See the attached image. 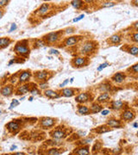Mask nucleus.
Segmentation results:
<instances>
[{
    "mask_svg": "<svg viewBox=\"0 0 138 155\" xmlns=\"http://www.w3.org/2000/svg\"><path fill=\"white\" fill-rule=\"evenodd\" d=\"M111 131V128L108 127L107 125H104V126H100L98 128H97L95 129V132L98 134H104V133H107Z\"/></svg>",
    "mask_w": 138,
    "mask_h": 155,
    "instance_id": "nucleus-33",
    "label": "nucleus"
},
{
    "mask_svg": "<svg viewBox=\"0 0 138 155\" xmlns=\"http://www.w3.org/2000/svg\"><path fill=\"white\" fill-rule=\"evenodd\" d=\"M69 155H76V154H73V153H71V154H69Z\"/></svg>",
    "mask_w": 138,
    "mask_h": 155,
    "instance_id": "nucleus-60",
    "label": "nucleus"
},
{
    "mask_svg": "<svg viewBox=\"0 0 138 155\" xmlns=\"http://www.w3.org/2000/svg\"><path fill=\"white\" fill-rule=\"evenodd\" d=\"M103 110V107L100 104L98 103H92L91 107H90V110H91V114H96V113H98L100 111H102Z\"/></svg>",
    "mask_w": 138,
    "mask_h": 155,
    "instance_id": "nucleus-25",
    "label": "nucleus"
},
{
    "mask_svg": "<svg viewBox=\"0 0 138 155\" xmlns=\"http://www.w3.org/2000/svg\"><path fill=\"white\" fill-rule=\"evenodd\" d=\"M49 74H50V72L46 70L37 71L36 72H34V78H35L36 81L38 83L46 82L49 79Z\"/></svg>",
    "mask_w": 138,
    "mask_h": 155,
    "instance_id": "nucleus-6",
    "label": "nucleus"
},
{
    "mask_svg": "<svg viewBox=\"0 0 138 155\" xmlns=\"http://www.w3.org/2000/svg\"><path fill=\"white\" fill-rule=\"evenodd\" d=\"M136 102V104L138 105V96L135 98V100H134V103H135Z\"/></svg>",
    "mask_w": 138,
    "mask_h": 155,
    "instance_id": "nucleus-54",
    "label": "nucleus"
},
{
    "mask_svg": "<svg viewBox=\"0 0 138 155\" xmlns=\"http://www.w3.org/2000/svg\"><path fill=\"white\" fill-rule=\"evenodd\" d=\"M74 30H75V29H74V28L70 27V28L66 29L64 30V33H65V34H73V33L74 32Z\"/></svg>",
    "mask_w": 138,
    "mask_h": 155,
    "instance_id": "nucleus-44",
    "label": "nucleus"
},
{
    "mask_svg": "<svg viewBox=\"0 0 138 155\" xmlns=\"http://www.w3.org/2000/svg\"><path fill=\"white\" fill-rule=\"evenodd\" d=\"M17 105H19V101H18V100H17V99H13V100H12V102H11V104L10 109L11 110V109H13V108L17 107Z\"/></svg>",
    "mask_w": 138,
    "mask_h": 155,
    "instance_id": "nucleus-40",
    "label": "nucleus"
},
{
    "mask_svg": "<svg viewBox=\"0 0 138 155\" xmlns=\"http://www.w3.org/2000/svg\"><path fill=\"white\" fill-rule=\"evenodd\" d=\"M11 43V40L9 37H2L0 38V48L4 49L7 47Z\"/></svg>",
    "mask_w": 138,
    "mask_h": 155,
    "instance_id": "nucleus-28",
    "label": "nucleus"
},
{
    "mask_svg": "<svg viewBox=\"0 0 138 155\" xmlns=\"http://www.w3.org/2000/svg\"><path fill=\"white\" fill-rule=\"evenodd\" d=\"M74 152L77 155H90V151L88 146H80L78 149H75Z\"/></svg>",
    "mask_w": 138,
    "mask_h": 155,
    "instance_id": "nucleus-26",
    "label": "nucleus"
},
{
    "mask_svg": "<svg viewBox=\"0 0 138 155\" xmlns=\"http://www.w3.org/2000/svg\"><path fill=\"white\" fill-rule=\"evenodd\" d=\"M136 136L138 137V131H137V133H136Z\"/></svg>",
    "mask_w": 138,
    "mask_h": 155,
    "instance_id": "nucleus-59",
    "label": "nucleus"
},
{
    "mask_svg": "<svg viewBox=\"0 0 138 155\" xmlns=\"http://www.w3.org/2000/svg\"><path fill=\"white\" fill-rule=\"evenodd\" d=\"M16 148H17V146H11V151H13V150H15Z\"/></svg>",
    "mask_w": 138,
    "mask_h": 155,
    "instance_id": "nucleus-55",
    "label": "nucleus"
},
{
    "mask_svg": "<svg viewBox=\"0 0 138 155\" xmlns=\"http://www.w3.org/2000/svg\"><path fill=\"white\" fill-rule=\"evenodd\" d=\"M32 77V72L30 70L22 71L18 75V82L20 84H27Z\"/></svg>",
    "mask_w": 138,
    "mask_h": 155,
    "instance_id": "nucleus-13",
    "label": "nucleus"
},
{
    "mask_svg": "<svg viewBox=\"0 0 138 155\" xmlns=\"http://www.w3.org/2000/svg\"><path fill=\"white\" fill-rule=\"evenodd\" d=\"M93 98L92 97L90 92H80L75 97V102L79 104H83L85 103H87L89 101H92Z\"/></svg>",
    "mask_w": 138,
    "mask_h": 155,
    "instance_id": "nucleus-9",
    "label": "nucleus"
},
{
    "mask_svg": "<svg viewBox=\"0 0 138 155\" xmlns=\"http://www.w3.org/2000/svg\"><path fill=\"white\" fill-rule=\"evenodd\" d=\"M88 62H89V60H88V59L86 57L78 56V57H75V58L72 59L71 65L74 68H81V67L86 66L88 65Z\"/></svg>",
    "mask_w": 138,
    "mask_h": 155,
    "instance_id": "nucleus-5",
    "label": "nucleus"
},
{
    "mask_svg": "<svg viewBox=\"0 0 138 155\" xmlns=\"http://www.w3.org/2000/svg\"><path fill=\"white\" fill-rule=\"evenodd\" d=\"M14 52L20 57L28 58L30 53V48L29 46V41L27 40H23L18 41L14 47Z\"/></svg>",
    "mask_w": 138,
    "mask_h": 155,
    "instance_id": "nucleus-1",
    "label": "nucleus"
},
{
    "mask_svg": "<svg viewBox=\"0 0 138 155\" xmlns=\"http://www.w3.org/2000/svg\"><path fill=\"white\" fill-rule=\"evenodd\" d=\"M55 124V120L51 117H44L41 120V126L43 128H49Z\"/></svg>",
    "mask_w": 138,
    "mask_h": 155,
    "instance_id": "nucleus-17",
    "label": "nucleus"
},
{
    "mask_svg": "<svg viewBox=\"0 0 138 155\" xmlns=\"http://www.w3.org/2000/svg\"><path fill=\"white\" fill-rule=\"evenodd\" d=\"M64 30H59L55 32H50L47 35H45L42 39L46 42V44H54L57 43L60 40V35L64 33Z\"/></svg>",
    "mask_w": 138,
    "mask_h": 155,
    "instance_id": "nucleus-3",
    "label": "nucleus"
},
{
    "mask_svg": "<svg viewBox=\"0 0 138 155\" xmlns=\"http://www.w3.org/2000/svg\"><path fill=\"white\" fill-rule=\"evenodd\" d=\"M1 11V14H0V18H2L3 16H4V10L1 9V11Z\"/></svg>",
    "mask_w": 138,
    "mask_h": 155,
    "instance_id": "nucleus-53",
    "label": "nucleus"
},
{
    "mask_svg": "<svg viewBox=\"0 0 138 155\" xmlns=\"http://www.w3.org/2000/svg\"><path fill=\"white\" fill-rule=\"evenodd\" d=\"M32 99H33V97H30V98H29V101H32Z\"/></svg>",
    "mask_w": 138,
    "mask_h": 155,
    "instance_id": "nucleus-57",
    "label": "nucleus"
},
{
    "mask_svg": "<svg viewBox=\"0 0 138 155\" xmlns=\"http://www.w3.org/2000/svg\"><path fill=\"white\" fill-rule=\"evenodd\" d=\"M112 85L109 82H105L103 84H101L98 87V90L102 92V93H105V92H110L112 89Z\"/></svg>",
    "mask_w": 138,
    "mask_h": 155,
    "instance_id": "nucleus-23",
    "label": "nucleus"
},
{
    "mask_svg": "<svg viewBox=\"0 0 138 155\" xmlns=\"http://www.w3.org/2000/svg\"><path fill=\"white\" fill-rule=\"evenodd\" d=\"M135 116L136 114L134 110L130 108H127L121 112L120 119L121 121H123V122H131L135 118Z\"/></svg>",
    "mask_w": 138,
    "mask_h": 155,
    "instance_id": "nucleus-4",
    "label": "nucleus"
},
{
    "mask_svg": "<svg viewBox=\"0 0 138 155\" xmlns=\"http://www.w3.org/2000/svg\"><path fill=\"white\" fill-rule=\"evenodd\" d=\"M13 92H14V86L13 85H5V86H2L1 91H0L1 95L3 97H6V98L11 97L13 94Z\"/></svg>",
    "mask_w": 138,
    "mask_h": 155,
    "instance_id": "nucleus-15",
    "label": "nucleus"
},
{
    "mask_svg": "<svg viewBox=\"0 0 138 155\" xmlns=\"http://www.w3.org/2000/svg\"><path fill=\"white\" fill-rule=\"evenodd\" d=\"M6 128H8V130H10L11 132L12 133H17L19 129H20V124L16 122V121H12V122H10L7 125H6Z\"/></svg>",
    "mask_w": 138,
    "mask_h": 155,
    "instance_id": "nucleus-22",
    "label": "nucleus"
},
{
    "mask_svg": "<svg viewBox=\"0 0 138 155\" xmlns=\"http://www.w3.org/2000/svg\"><path fill=\"white\" fill-rule=\"evenodd\" d=\"M101 147H102V144H101L100 142L97 141V143H95V145H94L93 147H92V152H96V151L98 152V151L101 149Z\"/></svg>",
    "mask_w": 138,
    "mask_h": 155,
    "instance_id": "nucleus-37",
    "label": "nucleus"
},
{
    "mask_svg": "<svg viewBox=\"0 0 138 155\" xmlns=\"http://www.w3.org/2000/svg\"><path fill=\"white\" fill-rule=\"evenodd\" d=\"M82 38V36L80 35H74V36H69L67 38H66L63 41V47H71L75 46L76 44H78V42L80 41V39Z\"/></svg>",
    "mask_w": 138,
    "mask_h": 155,
    "instance_id": "nucleus-10",
    "label": "nucleus"
},
{
    "mask_svg": "<svg viewBox=\"0 0 138 155\" xmlns=\"http://www.w3.org/2000/svg\"><path fill=\"white\" fill-rule=\"evenodd\" d=\"M109 65H110V64H109L108 62H105V63L101 64V65L97 68V71H101L103 69H105V68H106L107 66H109Z\"/></svg>",
    "mask_w": 138,
    "mask_h": 155,
    "instance_id": "nucleus-39",
    "label": "nucleus"
},
{
    "mask_svg": "<svg viewBox=\"0 0 138 155\" xmlns=\"http://www.w3.org/2000/svg\"><path fill=\"white\" fill-rule=\"evenodd\" d=\"M133 126H134L135 128H137V127H138V123H136V122H135V123H134V124H133Z\"/></svg>",
    "mask_w": 138,
    "mask_h": 155,
    "instance_id": "nucleus-56",
    "label": "nucleus"
},
{
    "mask_svg": "<svg viewBox=\"0 0 138 155\" xmlns=\"http://www.w3.org/2000/svg\"><path fill=\"white\" fill-rule=\"evenodd\" d=\"M78 112H79V114L83 115V116H86V115L91 114L90 108L87 107L86 105H84V104H79L78 105Z\"/></svg>",
    "mask_w": 138,
    "mask_h": 155,
    "instance_id": "nucleus-24",
    "label": "nucleus"
},
{
    "mask_svg": "<svg viewBox=\"0 0 138 155\" xmlns=\"http://www.w3.org/2000/svg\"><path fill=\"white\" fill-rule=\"evenodd\" d=\"M92 140V138H87V139H84L83 140H81V141L79 142L78 144H80V145H86V144L91 142Z\"/></svg>",
    "mask_w": 138,
    "mask_h": 155,
    "instance_id": "nucleus-42",
    "label": "nucleus"
},
{
    "mask_svg": "<svg viewBox=\"0 0 138 155\" xmlns=\"http://www.w3.org/2000/svg\"><path fill=\"white\" fill-rule=\"evenodd\" d=\"M130 4L135 7H138V0H132V1H130Z\"/></svg>",
    "mask_w": 138,
    "mask_h": 155,
    "instance_id": "nucleus-49",
    "label": "nucleus"
},
{
    "mask_svg": "<svg viewBox=\"0 0 138 155\" xmlns=\"http://www.w3.org/2000/svg\"><path fill=\"white\" fill-rule=\"evenodd\" d=\"M15 62H16V59H11V60L9 62L8 65H11V64H13V63H15Z\"/></svg>",
    "mask_w": 138,
    "mask_h": 155,
    "instance_id": "nucleus-52",
    "label": "nucleus"
},
{
    "mask_svg": "<svg viewBox=\"0 0 138 155\" xmlns=\"http://www.w3.org/2000/svg\"><path fill=\"white\" fill-rule=\"evenodd\" d=\"M123 35L121 32L119 33H116V34H113L112 35H111L108 39H107V43L110 44V45H112V46H117V45H120L123 41Z\"/></svg>",
    "mask_w": 138,
    "mask_h": 155,
    "instance_id": "nucleus-8",
    "label": "nucleus"
},
{
    "mask_svg": "<svg viewBox=\"0 0 138 155\" xmlns=\"http://www.w3.org/2000/svg\"><path fill=\"white\" fill-rule=\"evenodd\" d=\"M70 82H71V83H73V82H74V78H72L71 80H70Z\"/></svg>",
    "mask_w": 138,
    "mask_h": 155,
    "instance_id": "nucleus-58",
    "label": "nucleus"
},
{
    "mask_svg": "<svg viewBox=\"0 0 138 155\" xmlns=\"http://www.w3.org/2000/svg\"><path fill=\"white\" fill-rule=\"evenodd\" d=\"M68 83H69V79L66 80H65V81H64L63 83H61V84H60V85L59 86H60V88H63V87H64V86H66V85H67Z\"/></svg>",
    "mask_w": 138,
    "mask_h": 155,
    "instance_id": "nucleus-47",
    "label": "nucleus"
},
{
    "mask_svg": "<svg viewBox=\"0 0 138 155\" xmlns=\"http://www.w3.org/2000/svg\"><path fill=\"white\" fill-rule=\"evenodd\" d=\"M126 72L130 74V75H133V76L138 75V62L134 64L133 65L128 67L127 70H126Z\"/></svg>",
    "mask_w": 138,
    "mask_h": 155,
    "instance_id": "nucleus-27",
    "label": "nucleus"
},
{
    "mask_svg": "<svg viewBox=\"0 0 138 155\" xmlns=\"http://www.w3.org/2000/svg\"><path fill=\"white\" fill-rule=\"evenodd\" d=\"M46 44V42L44 41L43 39H36L34 42V48H39V47H44Z\"/></svg>",
    "mask_w": 138,
    "mask_h": 155,
    "instance_id": "nucleus-34",
    "label": "nucleus"
},
{
    "mask_svg": "<svg viewBox=\"0 0 138 155\" xmlns=\"http://www.w3.org/2000/svg\"><path fill=\"white\" fill-rule=\"evenodd\" d=\"M10 3L9 0H1L0 1V7H1V9H3L5 6H6L8 4Z\"/></svg>",
    "mask_w": 138,
    "mask_h": 155,
    "instance_id": "nucleus-43",
    "label": "nucleus"
},
{
    "mask_svg": "<svg viewBox=\"0 0 138 155\" xmlns=\"http://www.w3.org/2000/svg\"><path fill=\"white\" fill-rule=\"evenodd\" d=\"M49 53H51V54H55V55H59V54H60L59 51L56 50V49H50Z\"/></svg>",
    "mask_w": 138,
    "mask_h": 155,
    "instance_id": "nucleus-48",
    "label": "nucleus"
},
{
    "mask_svg": "<svg viewBox=\"0 0 138 155\" xmlns=\"http://www.w3.org/2000/svg\"><path fill=\"white\" fill-rule=\"evenodd\" d=\"M106 125L110 128H121L123 127L122 124V121L121 120H117L116 118H111L107 121Z\"/></svg>",
    "mask_w": 138,
    "mask_h": 155,
    "instance_id": "nucleus-18",
    "label": "nucleus"
},
{
    "mask_svg": "<svg viewBox=\"0 0 138 155\" xmlns=\"http://www.w3.org/2000/svg\"><path fill=\"white\" fill-rule=\"evenodd\" d=\"M61 97H65V98H72L76 94V90L74 88H63L60 92Z\"/></svg>",
    "mask_w": 138,
    "mask_h": 155,
    "instance_id": "nucleus-20",
    "label": "nucleus"
},
{
    "mask_svg": "<svg viewBox=\"0 0 138 155\" xmlns=\"http://www.w3.org/2000/svg\"><path fill=\"white\" fill-rule=\"evenodd\" d=\"M71 5L75 8L76 10H80L86 4H85V1H81V0H73V1L70 2Z\"/></svg>",
    "mask_w": 138,
    "mask_h": 155,
    "instance_id": "nucleus-29",
    "label": "nucleus"
},
{
    "mask_svg": "<svg viewBox=\"0 0 138 155\" xmlns=\"http://www.w3.org/2000/svg\"><path fill=\"white\" fill-rule=\"evenodd\" d=\"M111 95L108 92H105V93H101L96 99V102L98 104H106V103H110L111 102Z\"/></svg>",
    "mask_w": 138,
    "mask_h": 155,
    "instance_id": "nucleus-21",
    "label": "nucleus"
},
{
    "mask_svg": "<svg viewBox=\"0 0 138 155\" xmlns=\"http://www.w3.org/2000/svg\"><path fill=\"white\" fill-rule=\"evenodd\" d=\"M130 28L135 31V32H138V21L133 23L130 26Z\"/></svg>",
    "mask_w": 138,
    "mask_h": 155,
    "instance_id": "nucleus-41",
    "label": "nucleus"
},
{
    "mask_svg": "<svg viewBox=\"0 0 138 155\" xmlns=\"http://www.w3.org/2000/svg\"><path fill=\"white\" fill-rule=\"evenodd\" d=\"M128 104L124 101L122 100H112L110 102V106L109 108L112 110L119 111V110H123L127 109Z\"/></svg>",
    "mask_w": 138,
    "mask_h": 155,
    "instance_id": "nucleus-7",
    "label": "nucleus"
},
{
    "mask_svg": "<svg viewBox=\"0 0 138 155\" xmlns=\"http://www.w3.org/2000/svg\"><path fill=\"white\" fill-rule=\"evenodd\" d=\"M32 84L27 83V84H22L21 86H17L16 91H15V94L17 96H23L25 94H27L28 92H30L31 90V86Z\"/></svg>",
    "mask_w": 138,
    "mask_h": 155,
    "instance_id": "nucleus-12",
    "label": "nucleus"
},
{
    "mask_svg": "<svg viewBox=\"0 0 138 155\" xmlns=\"http://www.w3.org/2000/svg\"><path fill=\"white\" fill-rule=\"evenodd\" d=\"M39 87H40V89H42V90H44V91H46V90H48V81H46V82H42V83H39Z\"/></svg>",
    "mask_w": 138,
    "mask_h": 155,
    "instance_id": "nucleus-38",
    "label": "nucleus"
},
{
    "mask_svg": "<svg viewBox=\"0 0 138 155\" xmlns=\"http://www.w3.org/2000/svg\"><path fill=\"white\" fill-rule=\"evenodd\" d=\"M60 151L58 148H51L48 152V155H59Z\"/></svg>",
    "mask_w": 138,
    "mask_h": 155,
    "instance_id": "nucleus-36",
    "label": "nucleus"
},
{
    "mask_svg": "<svg viewBox=\"0 0 138 155\" xmlns=\"http://www.w3.org/2000/svg\"><path fill=\"white\" fill-rule=\"evenodd\" d=\"M122 50L124 52L133 55V56H137L138 57V45L135 44H125L122 47Z\"/></svg>",
    "mask_w": 138,
    "mask_h": 155,
    "instance_id": "nucleus-14",
    "label": "nucleus"
},
{
    "mask_svg": "<svg viewBox=\"0 0 138 155\" xmlns=\"http://www.w3.org/2000/svg\"><path fill=\"white\" fill-rule=\"evenodd\" d=\"M85 17V15L84 14H81V15H80L79 17H75L74 20H73V22L74 23H77V22H79V21H80V20H82L83 18Z\"/></svg>",
    "mask_w": 138,
    "mask_h": 155,
    "instance_id": "nucleus-45",
    "label": "nucleus"
},
{
    "mask_svg": "<svg viewBox=\"0 0 138 155\" xmlns=\"http://www.w3.org/2000/svg\"><path fill=\"white\" fill-rule=\"evenodd\" d=\"M98 47V42L94 41H86L84 42L80 47V53L85 56H90L96 53V48Z\"/></svg>",
    "mask_w": 138,
    "mask_h": 155,
    "instance_id": "nucleus-2",
    "label": "nucleus"
},
{
    "mask_svg": "<svg viewBox=\"0 0 138 155\" xmlns=\"http://www.w3.org/2000/svg\"><path fill=\"white\" fill-rule=\"evenodd\" d=\"M101 113H102V115H103V116H107V115L110 113V110H102V111H101Z\"/></svg>",
    "mask_w": 138,
    "mask_h": 155,
    "instance_id": "nucleus-50",
    "label": "nucleus"
},
{
    "mask_svg": "<svg viewBox=\"0 0 138 155\" xmlns=\"http://www.w3.org/2000/svg\"><path fill=\"white\" fill-rule=\"evenodd\" d=\"M51 135H52L53 138L58 140V139H62V138H64V137L66 136V134H65L64 131H62V130H60V129H56V130H54V131L51 134Z\"/></svg>",
    "mask_w": 138,
    "mask_h": 155,
    "instance_id": "nucleus-30",
    "label": "nucleus"
},
{
    "mask_svg": "<svg viewBox=\"0 0 138 155\" xmlns=\"http://www.w3.org/2000/svg\"><path fill=\"white\" fill-rule=\"evenodd\" d=\"M17 29V24H16L15 23H11V29H9V32H10V33H11V32L15 31Z\"/></svg>",
    "mask_w": 138,
    "mask_h": 155,
    "instance_id": "nucleus-46",
    "label": "nucleus"
},
{
    "mask_svg": "<svg viewBox=\"0 0 138 155\" xmlns=\"http://www.w3.org/2000/svg\"><path fill=\"white\" fill-rule=\"evenodd\" d=\"M117 5L116 1H102L100 4V8H111Z\"/></svg>",
    "mask_w": 138,
    "mask_h": 155,
    "instance_id": "nucleus-32",
    "label": "nucleus"
},
{
    "mask_svg": "<svg viewBox=\"0 0 138 155\" xmlns=\"http://www.w3.org/2000/svg\"><path fill=\"white\" fill-rule=\"evenodd\" d=\"M12 155H26L24 152H15V153H13Z\"/></svg>",
    "mask_w": 138,
    "mask_h": 155,
    "instance_id": "nucleus-51",
    "label": "nucleus"
},
{
    "mask_svg": "<svg viewBox=\"0 0 138 155\" xmlns=\"http://www.w3.org/2000/svg\"><path fill=\"white\" fill-rule=\"evenodd\" d=\"M43 94L45 97H47L48 98H50V99H55V98H59L61 97V95L59 92H56V91H54L51 89H48V90L44 91Z\"/></svg>",
    "mask_w": 138,
    "mask_h": 155,
    "instance_id": "nucleus-19",
    "label": "nucleus"
},
{
    "mask_svg": "<svg viewBox=\"0 0 138 155\" xmlns=\"http://www.w3.org/2000/svg\"><path fill=\"white\" fill-rule=\"evenodd\" d=\"M50 10H51V5L48 4V3H44L39 7L36 13L41 17H44L50 11Z\"/></svg>",
    "mask_w": 138,
    "mask_h": 155,
    "instance_id": "nucleus-16",
    "label": "nucleus"
},
{
    "mask_svg": "<svg viewBox=\"0 0 138 155\" xmlns=\"http://www.w3.org/2000/svg\"><path fill=\"white\" fill-rule=\"evenodd\" d=\"M29 93L34 97V96H39V95H41V92H40V90L35 86H32L31 87V90H30V92H29Z\"/></svg>",
    "mask_w": 138,
    "mask_h": 155,
    "instance_id": "nucleus-35",
    "label": "nucleus"
},
{
    "mask_svg": "<svg viewBox=\"0 0 138 155\" xmlns=\"http://www.w3.org/2000/svg\"><path fill=\"white\" fill-rule=\"evenodd\" d=\"M128 37H129V40L131 42L135 43V44H138V32L132 31V32L129 33Z\"/></svg>",
    "mask_w": 138,
    "mask_h": 155,
    "instance_id": "nucleus-31",
    "label": "nucleus"
},
{
    "mask_svg": "<svg viewBox=\"0 0 138 155\" xmlns=\"http://www.w3.org/2000/svg\"><path fill=\"white\" fill-rule=\"evenodd\" d=\"M126 79H127V73L126 72L117 71L111 76V80L116 84H122L126 80Z\"/></svg>",
    "mask_w": 138,
    "mask_h": 155,
    "instance_id": "nucleus-11",
    "label": "nucleus"
}]
</instances>
